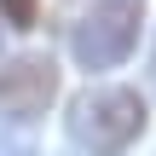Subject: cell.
Returning a JSON list of instances; mask_svg holds the SVG:
<instances>
[{
	"label": "cell",
	"instance_id": "cell-4",
	"mask_svg": "<svg viewBox=\"0 0 156 156\" xmlns=\"http://www.w3.org/2000/svg\"><path fill=\"white\" fill-rule=\"evenodd\" d=\"M0 17H6L12 29H35V17H41V0H0Z\"/></svg>",
	"mask_w": 156,
	"mask_h": 156
},
{
	"label": "cell",
	"instance_id": "cell-3",
	"mask_svg": "<svg viewBox=\"0 0 156 156\" xmlns=\"http://www.w3.org/2000/svg\"><path fill=\"white\" fill-rule=\"evenodd\" d=\"M58 93V64L52 58H12L0 69V116H41Z\"/></svg>",
	"mask_w": 156,
	"mask_h": 156
},
{
	"label": "cell",
	"instance_id": "cell-1",
	"mask_svg": "<svg viewBox=\"0 0 156 156\" xmlns=\"http://www.w3.org/2000/svg\"><path fill=\"white\" fill-rule=\"evenodd\" d=\"M145 98L133 87H93L69 104V139L87 156H122L145 133Z\"/></svg>",
	"mask_w": 156,
	"mask_h": 156
},
{
	"label": "cell",
	"instance_id": "cell-2",
	"mask_svg": "<svg viewBox=\"0 0 156 156\" xmlns=\"http://www.w3.org/2000/svg\"><path fill=\"white\" fill-rule=\"evenodd\" d=\"M139 23H145V0H93L69 35L75 64L81 69H116L139 46Z\"/></svg>",
	"mask_w": 156,
	"mask_h": 156
}]
</instances>
